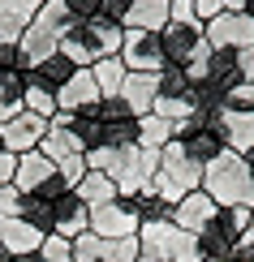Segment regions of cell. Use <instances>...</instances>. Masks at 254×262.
<instances>
[{"mask_svg": "<svg viewBox=\"0 0 254 262\" xmlns=\"http://www.w3.org/2000/svg\"><path fill=\"white\" fill-rule=\"evenodd\" d=\"M203 193L216 206H246V211H254V177L246 168V155L220 150V159H211L203 168Z\"/></svg>", "mask_w": 254, "mask_h": 262, "instance_id": "obj_1", "label": "cell"}, {"mask_svg": "<svg viewBox=\"0 0 254 262\" xmlns=\"http://www.w3.org/2000/svg\"><path fill=\"white\" fill-rule=\"evenodd\" d=\"M151 189H155L168 206H177L185 193L203 189V168L181 150V142H168V146L160 150V172H155V181H151Z\"/></svg>", "mask_w": 254, "mask_h": 262, "instance_id": "obj_2", "label": "cell"}, {"mask_svg": "<svg viewBox=\"0 0 254 262\" xmlns=\"http://www.w3.org/2000/svg\"><path fill=\"white\" fill-rule=\"evenodd\" d=\"M138 245L147 262H198V241L190 232H181L172 220L168 224H142L138 228Z\"/></svg>", "mask_w": 254, "mask_h": 262, "instance_id": "obj_3", "label": "cell"}, {"mask_svg": "<svg viewBox=\"0 0 254 262\" xmlns=\"http://www.w3.org/2000/svg\"><path fill=\"white\" fill-rule=\"evenodd\" d=\"M241 232H250V211H246V206H220L216 220L194 236V241H198V254L220 258V262H233V249H237V241H241Z\"/></svg>", "mask_w": 254, "mask_h": 262, "instance_id": "obj_4", "label": "cell"}, {"mask_svg": "<svg viewBox=\"0 0 254 262\" xmlns=\"http://www.w3.org/2000/svg\"><path fill=\"white\" fill-rule=\"evenodd\" d=\"M160 48H164V64H168V69H185L190 60L207 56L211 43H207V35H203V21H198V26L168 21V26L160 30Z\"/></svg>", "mask_w": 254, "mask_h": 262, "instance_id": "obj_5", "label": "cell"}, {"mask_svg": "<svg viewBox=\"0 0 254 262\" xmlns=\"http://www.w3.org/2000/svg\"><path fill=\"white\" fill-rule=\"evenodd\" d=\"M142 220L134 215V206H129L125 198L108 202V206H95L91 211V232L99 236V241H121V236H138Z\"/></svg>", "mask_w": 254, "mask_h": 262, "instance_id": "obj_6", "label": "cell"}, {"mask_svg": "<svg viewBox=\"0 0 254 262\" xmlns=\"http://www.w3.org/2000/svg\"><path fill=\"white\" fill-rule=\"evenodd\" d=\"M121 60H125L129 73H164V48L160 35H147V30H125V43H121Z\"/></svg>", "mask_w": 254, "mask_h": 262, "instance_id": "obj_7", "label": "cell"}, {"mask_svg": "<svg viewBox=\"0 0 254 262\" xmlns=\"http://www.w3.org/2000/svg\"><path fill=\"white\" fill-rule=\"evenodd\" d=\"M99 103H104V95H99L91 69H78V73H73V78L56 91V112H69V116H95Z\"/></svg>", "mask_w": 254, "mask_h": 262, "instance_id": "obj_8", "label": "cell"}, {"mask_svg": "<svg viewBox=\"0 0 254 262\" xmlns=\"http://www.w3.org/2000/svg\"><path fill=\"white\" fill-rule=\"evenodd\" d=\"M203 35L211 48H228V52H241L254 43V17L250 13H220L203 26Z\"/></svg>", "mask_w": 254, "mask_h": 262, "instance_id": "obj_9", "label": "cell"}, {"mask_svg": "<svg viewBox=\"0 0 254 262\" xmlns=\"http://www.w3.org/2000/svg\"><path fill=\"white\" fill-rule=\"evenodd\" d=\"M0 138H5V150H9V155H30V150H39V142L48 138V121L22 107L9 125H0Z\"/></svg>", "mask_w": 254, "mask_h": 262, "instance_id": "obj_10", "label": "cell"}, {"mask_svg": "<svg viewBox=\"0 0 254 262\" xmlns=\"http://www.w3.org/2000/svg\"><path fill=\"white\" fill-rule=\"evenodd\" d=\"M82 232H91V211L82 206L78 193H61L52 202V236H65V241H78Z\"/></svg>", "mask_w": 254, "mask_h": 262, "instance_id": "obj_11", "label": "cell"}, {"mask_svg": "<svg viewBox=\"0 0 254 262\" xmlns=\"http://www.w3.org/2000/svg\"><path fill=\"white\" fill-rule=\"evenodd\" d=\"M216 134H220V142H224V150L250 155V150H254V112L224 107V112L216 116Z\"/></svg>", "mask_w": 254, "mask_h": 262, "instance_id": "obj_12", "label": "cell"}, {"mask_svg": "<svg viewBox=\"0 0 254 262\" xmlns=\"http://www.w3.org/2000/svg\"><path fill=\"white\" fill-rule=\"evenodd\" d=\"M17 48H22V69H35V64H43L48 56H56V52H61V35H56V30H48L43 21H30V26L22 30Z\"/></svg>", "mask_w": 254, "mask_h": 262, "instance_id": "obj_13", "label": "cell"}, {"mask_svg": "<svg viewBox=\"0 0 254 262\" xmlns=\"http://www.w3.org/2000/svg\"><path fill=\"white\" fill-rule=\"evenodd\" d=\"M216 211H220V206H216L211 198H207L203 189H198V193H185V198L177 202V211H172V224L181 228V232H190V236H198V232H203L207 224L216 220Z\"/></svg>", "mask_w": 254, "mask_h": 262, "instance_id": "obj_14", "label": "cell"}, {"mask_svg": "<svg viewBox=\"0 0 254 262\" xmlns=\"http://www.w3.org/2000/svg\"><path fill=\"white\" fill-rule=\"evenodd\" d=\"M56 177V163L43 159L39 150H30V155H17V177H13V189L22 198H35V193Z\"/></svg>", "mask_w": 254, "mask_h": 262, "instance_id": "obj_15", "label": "cell"}, {"mask_svg": "<svg viewBox=\"0 0 254 262\" xmlns=\"http://www.w3.org/2000/svg\"><path fill=\"white\" fill-rule=\"evenodd\" d=\"M155 95H160V73H129L125 86H121V103H125L138 121H142V116H151Z\"/></svg>", "mask_w": 254, "mask_h": 262, "instance_id": "obj_16", "label": "cell"}, {"mask_svg": "<svg viewBox=\"0 0 254 262\" xmlns=\"http://www.w3.org/2000/svg\"><path fill=\"white\" fill-rule=\"evenodd\" d=\"M48 0H0V39H22V30L35 21V13Z\"/></svg>", "mask_w": 254, "mask_h": 262, "instance_id": "obj_17", "label": "cell"}, {"mask_svg": "<svg viewBox=\"0 0 254 262\" xmlns=\"http://www.w3.org/2000/svg\"><path fill=\"white\" fill-rule=\"evenodd\" d=\"M164 26H168V0H129L125 30H147V35H160Z\"/></svg>", "mask_w": 254, "mask_h": 262, "instance_id": "obj_18", "label": "cell"}, {"mask_svg": "<svg viewBox=\"0 0 254 262\" xmlns=\"http://www.w3.org/2000/svg\"><path fill=\"white\" fill-rule=\"evenodd\" d=\"M0 245H5L13 258H22V254H39L43 232H39V228H30L26 220H0Z\"/></svg>", "mask_w": 254, "mask_h": 262, "instance_id": "obj_19", "label": "cell"}, {"mask_svg": "<svg viewBox=\"0 0 254 262\" xmlns=\"http://www.w3.org/2000/svg\"><path fill=\"white\" fill-rule=\"evenodd\" d=\"M73 73H78V69H73V64H69V60H65L61 52H56V56H48L43 64H35V69H26V86H39V91L56 95L61 86L73 78Z\"/></svg>", "mask_w": 254, "mask_h": 262, "instance_id": "obj_20", "label": "cell"}, {"mask_svg": "<svg viewBox=\"0 0 254 262\" xmlns=\"http://www.w3.org/2000/svg\"><path fill=\"white\" fill-rule=\"evenodd\" d=\"M69 125H73V121H69ZM69 125H52V121H48V138L39 142V155H43V159L61 163V159L86 155V150H82V142H78V134H73Z\"/></svg>", "mask_w": 254, "mask_h": 262, "instance_id": "obj_21", "label": "cell"}, {"mask_svg": "<svg viewBox=\"0 0 254 262\" xmlns=\"http://www.w3.org/2000/svg\"><path fill=\"white\" fill-rule=\"evenodd\" d=\"M91 78H95V86H99L104 99H121V86H125L129 69H125V60H121V56H104V60L91 64Z\"/></svg>", "mask_w": 254, "mask_h": 262, "instance_id": "obj_22", "label": "cell"}, {"mask_svg": "<svg viewBox=\"0 0 254 262\" xmlns=\"http://www.w3.org/2000/svg\"><path fill=\"white\" fill-rule=\"evenodd\" d=\"M73 193L82 198V206H86V211H95V206H108V202H116V185L108 181L104 172H86V177H82V185H78Z\"/></svg>", "mask_w": 254, "mask_h": 262, "instance_id": "obj_23", "label": "cell"}, {"mask_svg": "<svg viewBox=\"0 0 254 262\" xmlns=\"http://www.w3.org/2000/svg\"><path fill=\"white\" fill-rule=\"evenodd\" d=\"M22 95H26V73H0V125L22 112Z\"/></svg>", "mask_w": 254, "mask_h": 262, "instance_id": "obj_24", "label": "cell"}, {"mask_svg": "<svg viewBox=\"0 0 254 262\" xmlns=\"http://www.w3.org/2000/svg\"><path fill=\"white\" fill-rule=\"evenodd\" d=\"M168 142H177L172 121H164V116H155V112L138 121V146H142V150H164Z\"/></svg>", "mask_w": 254, "mask_h": 262, "instance_id": "obj_25", "label": "cell"}, {"mask_svg": "<svg viewBox=\"0 0 254 262\" xmlns=\"http://www.w3.org/2000/svg\"><path fill=\"white\" fill-rule=\"evenodd\" d=\"M181 150L190 155L198 168H207L211 159H220V150H224V142H220V134H211V129H203V134H194V138H185L181 142Z\"/></svg>", "mask_w": 254, "mask_h": 262, "instance_id": "obj_26", "label": "cell"}, {"mask_svg": "<svg viewBox=\"0 0 254 262\" xmlns=\"http://www.w3.org/2000/svg\"><path fill=\"white\" fill-rule=\"evenodd\" d=\"M99 125H104V146H138V116L99 121Z\"/></svg>", "mask_w": 254, "mask_h": 262, "instance_id": "obj_27", "label": "cell"}, {"mask_svg": "<svg viewBox=\"0 0 254 262\" xmlns=\"http://www.w3.org/2000/svg\"><path fill=\"white\" fill-rule=\"evenodd\" d=\"M155 99H194V86L185 78V69H164L160 73V95Z\"/></svg>", "mask_w": 254, "mask_h": 262, "instance_id": "obj_28", "label": "cell"}, {"mask_svg": "<svg viewBox=\"0 0 254 262\" xmlns=\"http://www.w3.org/2000/svg\"><path fill=\"white\" fill-rule=\"evenodd\" d=\"M22 107H26V112H35V116H43V121H52V116H56V95L39 91V86H26Z\"/></svg>", "mask_w": 254, "mask_h": 262, "instance_id": "obj_29", "label": "cell"}, {"mask_svg": "<svg viewBox=\"0 0 254 262\" xmlns=\"http://www.w3.org/2000/svg\"><path fill=\"white\" fill-rule=\"evenodd\" d=\"M194 13L207 26V21L220 17V13H246V0H194Z\"/></svg>", "mask_w": 254, "mask_h": 262, "instance_id": "obj_30", "label": "cell"}, {"mask_svg": "<svg viewBox=\"0 0 254 262\" xmlns=\"http://www.w3.org/2000/svg\"><path fill=\"white\" fill-rule=\"evenodd\" d=\"M22 220H26L30 228H39L43 236H52V206H48V202L26 198V202H22Z\"/></svg>", "mask_w": 254, "mask_h": 262, "instance_id": "obj_31", "label": "cell"}, {"mask_svg": "<svg viewBox=\"0 0 254 262\" xmlns=\"http://www.w3.org/2000/svg\"><path fill=\"white\" fill-rule=\"evenodd\" d=\"M39 258L43 262H73V241H65V236H43Z\"/></svg>", "mask_w": 254, "mask_h": 262, "instance_id": "obj_32", "label": "cell"}, {"mask_svg": "<svg viewBox=\"0 0 254 262\" xmlns=\"http://www.w3.org/2000/svg\"><path fill=\"white\" fill-rule=\"evenodd\" d=\"M86 172H91V168H86V155H73V159H61V163H56V177L69 185V189H78Z\"/></svg>", "mask_w": 254, "mask_h": 262, "instance_id": "obj_33", "label": "cell"}, {"mask_svg": "<svg viewBox=\"0 0 254 262\" xmlns=\"http://www.w3.org/2000/svg\"><path fill=\"white\" fill-rule=\"evenodd\" d=\"M22 193L13 189V185H0V220H22Z\"/></svg>", "mask_w": 254, "mask_h": 262, "instance_id": "obj_34", "label": "cell"}, {"mask_svg": "<svg viewBox=\"0 0 254 262\" xmlns=\"http://www.w3.org/2000/svg\"><path fill=\"white\" fill-rule=\"evenodd\" d=\"M168 21H181V26H198L194 0H168Z\"/></svg>", "mask_w": 254, "mask_h": 262, "instance_id": "obj_35", "label": "cell"}, {"mask_svg": "<svg viewBox=\"0 0 254 262\" xmlns=\"http://www.w3.org/2000/svg\"><path fill=\"white\" fill-rule=\"evenodd\" d=\"M125 13H129V0H99V17H104V21L125 26Z\"/></svg>", "mask_w": 254, "mask_h": 262, "instance_id": "obj_36", "label": "cell"}, {"mask_svg": "<svg viewBox=\"0 0 254 262\" xmlns=\"http://www.w3.org/2000/svg\"><path fill=\"white\" fill-rule=\"evenodd\" d=\"M237 73H241V82H254V43L237 52Z\"/></svg>", "mask_w": 254, "mask_h": 262, "instance_id": "obj_37", "label": "cell"}, {"mask_svg": "<svg viewBox=\"0 0 254 262\" xmlns=\"http://www.w3.org/2000/svg\"><path fill=\"white\" fill-rule=\"evenodd\" d=\"M233 262H254V228H250V232H241V241L233 249Z\"/></svg>", "mask_w": 254, "mask_h": 262, "instance_id": "obj_38", "label": "cell"}, {"mask_svg": "<svg viewBox=\"0 0 254 262\" xmlns=\"http://www.w3.org/2000/svg\"><path fill=\"white\" fill-rule=\"evenodd\" d=\"M13 177H17V155H0V185H13Z\"/></svg>", "mask_w": 254, "mask_h": 262, "instance_id": "obj_39", "label": "cell"}, {"mask_svg": "<svg viewBox=\"0 0 254 262\" xmlns=\"http://www.w3.org/2000/svg\"><path fill=\"white\" fill-rule=\"evenodd\" d=\"M13 262H43L39 254H22V258H13Z\"/></svg>", "mask_w": 254, "mask_h": 262, "instance_id": "obj_40", "label": "cell"}, {"mask_svg": "<svg viewBox=\"0 0 254 262\" xmlns=\"http://www.w3.org/2000/svg\"><path fill=\"white\" fill-rule=\"evenodd\" d=\"M0 262H13V254H9V249H5V245H0Z\"/></svg>", "mask_w": 254, "mask_h": 262, "instance_id": "obj_41", "label": "cell"}, {"mask_svg": "<svg viewBox=\"0 0 254 262\" xmlns=\"http://www.w3.org/2000/svg\"><path fill=\"white\" fill-rule=\"evenodd\" d=\"M246 168H250V177H254V150H250V155H246Z\"/></svg>", "mask_w": 254, "mask_h": 262, "instance_id": "obj_42", "label": "cell"}, {"mask_svg": "<svg viewBox=\"0 0 254 262\" xmlns=\"http://www.w3.org/2000/svg\"><path fill=\"white\" fill-rule=\"evenodd\" d=\"M246 13H250V17H254V0H246Z\"/></svg>", "mask_w": 254, "mask_h": 262, "instance_id": "obj_43", "label": "cell"}, {"mask_svg": "<svg viewBox=\"0 0 254 262\" xmlns=\"http://www.w3.org/2000/svg\"><path fill=\"white\" fill-rule=\"evenodd\" d=\"M198 262H220V258H207V254H203V258H198Z\"/></svg>", "mask_w": 254, "mask_h": 262, "instance_id": "obj_44", "label": "cell"}, {"mask_svg": "<svg viewBox=\"0 0 254 262\" xmlns=\"http://www.w3.org/2000/svg\"><path fill=\"white\" fill-rule=\"evenodd\" d=\"M0 155H5V138H0Z\"/></svg>", "mask_w": 254, "mask_h": 262, "instance_id": "obj_45", "label": "cell"}, {"mask_svg": "<svg viewBox=\"0 0 254 262\" xmlns=\"http://www.w3.org/2000/svg\"><path fill=\"white\" fill-rule=\"evenodd\" d=\"M250 228H254V211H250Z\"/></svg>", "mask_w": 254, "mask_h": 262, "instance_id": "obj_46", "label": "cell"}, {"mask_svg": "<svg viewBox=\"0 0 254 262\" xmlns=\"http://www.w3.org/2000/svg\"><path fill=\"white\" fill-rule=\"evenodd\" d=\"M138 262H147V258H142V254H138Z\"/></svg>", "mask_w": 254, "mask_h": 262, "instance_id": "obj_47", "label": "cell"}]
</instances>
